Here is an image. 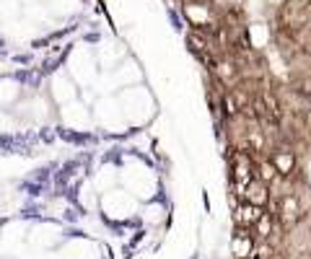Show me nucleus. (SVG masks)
<instances>
[{
	"label": "nucleus",
	"mask_w": 311,
	"mask_h": 259,
	"mask_svg": "<svg viewBox=\"0 0 311 259\" xmlns=\"http://www.w3.org/2000/svg\"><path fill=\"white\" fill-rule=\"evenodd\" d=\"M267 161L280 179H291L298 174V158H295V150L291 148L288 140H280L278 146H272V150L267 153Z\"/></svg>",
	"instance_id": "1"
},
{
	"label": "nucleus",
	"mask_w": 311,
	"mask_h": 259,
	"mask_svg": "<svg viewBox=\"0 0 311 259\" xmlns=\"http://www.w3.org/2000/svg\"><path fill=\"white\" fill-rule=\"evenodd\" d=\"M306 215V210H303V202L298 194H280L275 200V212H272V218H275V223H280V228H293L298 220Z\"/></svg>",
	"instance_id": "2"
},
{
	"label": "nucleus",
	"mask_w": 311,
	"mask_h": 259,
	"mask_svg": "<svg viewBox=\"0 0 311 259\" xmlns=\"http://www.w3.org/2000/svg\"><path fill=\"white\" fill-rule=\"evenodd\" d=\"M252 249H254V236H252V228L246 226H236V233H233V241H231V251L236 259H249L252 257Z\"/></svg>",
	"instance_id": "3"
},
{
	"label": "nucleus",
	"mask_w": 311,
	"mask_h": 259,
	"mask_svg": "<svg viewBox=\"0 0 311 259\" xmlns=\"http://www.w3.org/2000/svg\"><path fill=\"white\" fill-rule=\"evenodd\" d=\"M241 200L249 202V205H257V208H264V205L270 202L267 184H262L260 179H252V181L244 187V194H241Z\"/></svg>",
	"instance_id": "4"
},
{
	"label": "nucleus",
	"mask_w": 311,
	"mask_h": 259,
	"mask_svg": "<svg viewBox=\"0 0 311 259\" xmlns=\"http://www.w3.org/2000/svg\"><path fill=\"white\" fill-rule=\"evenodd\" d=\"M264 212V208H257V205H249V202H241L239 210H236V223L239 226H246L252 228L257 220H260V215Z\"/></svg>",
	"instance_id": "5"
},
{
	"label": "nucleus",
	"mask_w": 311,
	"mask_h": 259,
	"mask_svg": "<svg viewBox=\"0 0 311 259\" xmlns=\"http://www.w3.org/2000/svg\"><path fill=\"white\" fill-rule=\"evenodd\" d=\"M272 228H275V218H272V212L264 210L260 220L252 226V231H257V236H260L262 241H270V236H272Z\"/></svg>",
	"instance_id": "6"
},
{
	"label": "nucleus",
	"mask_w": 311,
	"mask_h": 259,
	"mask_svg": "<svg viewBox=\"0 0 311 259\" xmlns=\"http://www.w3.org/2000/svg\"><path fill=\"white\" fill-rule=\"evenodd\" d=\"M272 254H275V249L270 246V241H262L260 246L252 249V257L249 259H272Z\"/></svg>",
	"instance_id": "7"
},
{
	"label": "nucleus",
	"mask_w": 311,
	"mask_h": 259,
	"mask_svg": "<svg viewBox=\"0 0 311 259\" xmlns=\"http://www.w3.org/2000/svg\"><path fill=\"white\" fill-rule=\"evenodd\" d=\"M295 91H298L301 96L311 98V75H309V78H301V81H295Z\"/></svg>",
	"instance_id": "8"
},
{
	"label": "nucleus",
	"mask_w": 311,
	"mask_h": 259,
	"mask_svg": "<svg viewBox=\"0 0 311 259\" xmlns=\"http://www.w3.org/2000/svg\"><path fill=\"white\" fill-rule=\"evenodd\" d=\"M0 47H3V39H0ZM0 57H3V49H0Z\"/></svg>",
	"instance_id": "9"
}]
</instances>
